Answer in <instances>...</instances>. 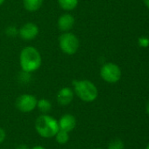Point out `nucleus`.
<instances>
[{
    "label": "nucleus",
    "instance_id": "23",
    "mask_svg": "<svg viewBox=\"0 0 149 149\" xmlns=\"http://www.w3.org/2000/svg\"><path fill=\"white\" fill-rule=\"evenodd\" d=\"M146 149H149V143H148V147H147V148Z\"/></svg>",
    "mask_w": 149,
    "mask_h": 149
},
{
    "label": "nucleus",
    "instance_id": "11",
    "mask_svg": "<svg viewBox=\"0 0 149 149\" xmlns=\"http://www.w3.org/2000/svg\"><path fill=\"white\" fill-rule=\"evenodd\" d=\"M24 7L28 11H36L43 4V0H23Z\"/></svg>",
    "mask_w": 149,
    "mask_h": 149
},
{
    "label": "nucleus",
    "instance_id": "22",
    "mask_svg": "<svg viewBox=\"0 0 149 149\" xmlns=\"http://www.w3.org/2000/svg\"><path fill=\"white\" fill-rule=\"evenodd\" d=\"M4 1H5V0H0V5H1V4H3Z\"/></svg>",
    "mask_w": 149,
    "mask_h": 149
},
{
    "label": "nucleus",
    "instance_id": "4",
    "mask_svg": "<svg viewBox=\"0 0 149 149\" xmlns=\"http://www.w3.org/2000/svg\"><path fill=\"white\" fill-rule=\"evenodd\" d=\"M59 45L61 50L68 55L76 53L79 49V39L71 32H64L59 38Z\"/></svg>",
    "mask_w": 149,
    "mask_h": 149
},
{
    "label": "nucleus",
    "instance_id": "24",
    "mask_svg": "<svg viewBox=\"0 0 149 149\" xmlns=\"http://www.w3.org/2000/svg\"><path fill=\"white\" fill-rule=\"evenodd\" d=\"M96 149H102V148H96Z\"/></svg>",
    "mask_w": 149,
    "mask_h": 149
},
{
    "label": "nucleus",
    "instance_id": "14",
    "mask_svg": "<svg viewBox=\"0 0 149 149\" xmlns=\"http://www.w3.org/2000/svg\"><path fill=\"white\" fill-rule=\"evenodd\" d=\"M55 139L56 141L61 144V145H64L66 144L68 140H69V136H68V133L63 130L59 129V131L57 132V134H55Z\"/></svg>",
    "mask_w": 149,
    "mask_h": 149
},
{
    "label": "nucleus",
    "instance_id": "6",
    "mask_svg": "<svg viewBox=\"0 0 149 149\" xmlns=\"http://www.w3.org/2000/svg\"><path fill=\"white\" fill-rule=\"evenodd\" d=\"M37 99L31 94H22L16 100V107L22 113H29L37 107Z\"/></svg>",
    "mask_w": 149,
    "mask_h": 149
},
{
    "label": "nucleus",
    "instance_id": "10",
    "mask_svg": "<svg viewBox=\"0 0 149 149\" xmlns=\"http://www.w3.org/2000/svg\"><path fill=\"white\" fill-rule=\"evenodd\" d=\"M74 98V93L69 87L61 88L57 94V101L61 106H67L71 103Z\"/></svg>",
    "mask_w": 149,
    "mask_h": 149
},
{
    "label": "nucleus",
    "instance_id": "2",
    "mask_svg": "<svg viewBox=\"0 0 149 149\" xmlns=\"http://www.w3.org/2000/svg\"><path fill=\"white\" fill-rule=\"evenodd\" d=\"M35 129L37 133L43 138L54 137L59 131L58 121L47 114L40 115L35 121Z\"/></svg>",
    "mask_w": 149,
    "mask_h": 149
},
{
    "label": "nucleus",
    "instance_id": "8",
    "mask_svg": "<svg viewBox=\"0 0 149 149\" xmlns=\"http://www.w3.org/2000/svg\"><path fill=\"white\" fill-rule=\"evenodd\" d=\"M74 24H75V17L68 13L61 15L57 21V25L59 30L63 32H68L73 28Z\"/></svg>",
    "mask_w": 149,
    "mask_h": 149
},
{
    "label": "nucleus",
    "instance_id": "5",
    "mask_svg": "<svg viewBox=\"0 0 149 149\" xmlns=\"http://www.w3.org/2000/svg\"><path fill=\"white\" fill-rule=\"evenodd\" d=\"M100 76L108 83H116L121 78V70L113 63H106L100 69Z\"/></svg>",
    "mask_w": 149,
    "mask_h": 149
},
{
    "label": "nucleus",
    "instance_id": "7",
    "mask_svg": "<svg viewBox=\"0 0 149 149\" xmlns=\"http://www.w3.org/2000/svg\"><path fill=\"white\" fill-rule=\"evenodd\" d=\"M39 34V27L34 23H26L22 25L18 30L19 37L24 40H32Z\"/></svg>",
    "mask_w": 149,
    "mask_h": 149
},
{
    "label": "nucleus",
    "instance_id": "1",
    "mask_svg": "<svg viewBox=\"0 0 149 149\" xmlns=\"http://www.w3.org/2000/svg\"><path fill=\"white\" fill-rule=\"evenodd\" d=\"M19 64L25 72H33L41 65V56L33 46H25L19 55Z\"/></svg>",
    "mask_w": 149,
    "mask_h": 149
},
{
    "label": "nucleus",
    "instance_id": "17",
    "mask_svg": "<svg viewBox=\"0 0 149 149\" xmlns=\"http://www.w3.org/2000/svg\"><path fill=\"white\" fill-rule=\"evenodd\" d=\"M5 136H6V134H5L4 130L3 128H1V127H0V144L4 141Z\"/></svg>",
    "mask_w": 149,
    "mask_h": 149
},
{
    "label": "nucleus",
    "instance_id": "9",
    "mask_svg": "<svg viewBox=\"0 0 149 149\" xmlns=\"http://www.w3.org/2000/svg\"><path fill=\"white\" fill-rule=\"evenodd\" d=\"M58 124H59V128L61 130L69 133V132L73 131L74 128L76 127V120L73 115L67 113V114H64L63 116H61V118L58 121Z\"/></svg>",
    "mask_w": 149,
    "mask_h": 149
},
{
    "label": "nucleus",
    "instance_id": "18",
    "mask_svg": "<svg viewBox=\"0 0 149 149\" xmlns=\"http://www.w3.org/2000/svg\"><path fill=\"white\" fill-rule=\"evenodd\" d=\"M16 149H29V148L26 146V145H24V144H21V145H19V146H18L17 147V148Z\"/></svg>",
    "mask_w": 149,
    "mask_h": 149
},
{
    "label": "nucleus",
    "instance_id": "3",
    "mask_svg": "<svg viewBox=\"0 0 149 149\" xmlns=\"http://www.w3.org/2000/svg\"><path fill=\"white\" fill-rule=\"evenodd\" d=\"M73 86L76 94L83 101L92 102L98 96L97 86L90 80H74Z\"/></svg>",
    "mask_w": 149,
    "mask_h": 149
},
{
    "label": "nucleus",
    "instance_id": "12",
    "mask_svg": "<svg viewBox=\"0 0 149 149\" xmlns=\"http://www.w3.org/2000/svg\"><path fill=\"white\" fill-rule=\"evenodd\" d=\"M60 7L65 10H72L78 5V0H58Z\"/></svg>",
    "mask_w": 149,
    "mask_h": 149
},
{
    "label": "nucleus",
    "instance_id": "13",
    "mask_svg": "<svg viewBox=\"0 0 149 149\" xmlns=\"http://www.w3.org/2000/svg\"><path fill=\"white\" fill-rule=\"evenodd\" d=\"M37 107H38L39 110L40 112L44 113H48L51 110V108H52V105H51L50 101L46 100V99H41V100H38Z\"/></svg>",
    "mask_w": 149,
    "mask_h": 149
},
{
    "label": "nucleus",
    "instance_id": "20",
    "mask_svg": "<svg viewBox=\"0 0 149 149\" xmlns=\"http://www.w3.org/2000/svg\"><path fill=\"white\" fill-rule=\"evenodd\" d=\"M144 3L147 5V7L149 9V0H144Z\"/></svg>",
    "mask_w": 149,
    "mask_h": 149
},
{
    "label": "nucleus",
    "instance_id": "16",
    "mask_svg": "<svg viewBox=\"0 0 149 149\" xmlns=\"http://www.w3.org/2000/svg\"><path fill=\"white\" fill-rule=\"evenodd\" d=\"M6 34L9 35V36H16V34H18V31L16 30V27H8L6 29Z\"/></svg>",
    "mask_w": 149,
    "mask_h": 149
},
{
    "label": "nucleus",
    "instance_id": "21",
    "mask_svg": "<svg viewBox=\"0 0 149 149\" xmlns=\"http://www.w3.org/2000/svg\"><path fill=\"white\" fill-rule=\"evenodd\" d=\"M147 112H148V113L149 114V100L148 102V104H147Z\"/></svg>",
    "mask_w": 149,
    "mask_h": 149
},
{
    "label": "nucleus",
    "instance_id": "15",
    "mask_svg": "<svg viewBox=\"0 0 149 149\" xmlns=\"http://www.w3.org/2000/svg\"><path fill=\"white\" fill-rule=\"evenodd\" d=\"M124 148H125L124 142L119 139L112 140L108 145V149H124Z\"/></svg>",
    "mask_w": 149,
    "mask_h": 149
},
{
    "label": "nucleus",
    "instance_id": "19",
    "mask_svg": "<svg viewBox=\"0 0 149 149\" xmlns=\"http://www.w3.org/2000/svg\"><path fill=\"white\" fill-rule=\"evenodd\" d=\"M32 149H46V148H43V147H40V146H37V147L32 148Z\"/></svg>",
    "mask_w": 149,
    "mask_h": 149
}]
</instances>
